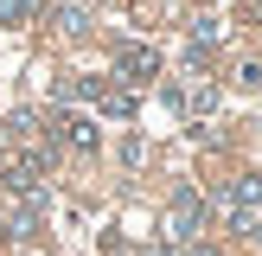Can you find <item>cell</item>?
I'll use <instances>...</instances> for the list:
<instances>
[{"label": "cell", "mask_w": 262, "mask_h": 256, "mask_svg": "<svg viewBox=\"0 0 262 256\" xmlns=\"http://www.w3.org/2000/svg\"><path fill=\"white\" fill-rule=\"evenodd\" d=\"M199 218H205L199 192H179V199H173V218H166V237H173V243H186L192 230H199Z\"/></svg>", "instance_id": "cell-1"}, {"label": "cell", "mask_w": 262, "mask_h": 256, "mask_svg": "<svg viewBox=\"0 0 262 256\" xmlns=\"http://www.w3.org/2000/svg\"><path fill=\"white\" fill-rule=\"evenodd\" d=\"M115 71H122L128 83H147V77L160 71V58H154L147 45H122V58H115Z\"/></svg>", "instance_id": "cell-2"}, {"label": "cell", "mask_w": 262, "mask_h": 256, "mask_svg": "<svg viewBox=\"0 0 262 256\" xmlns=\"http://www.w3.org/2000/svg\"><path fill=\"white\" fill-rule=\"evenodd\" d=\"M256 205H262V173H243L237 186H230V211L243 218V211H256Z\"/></svg>", "instance_id": "cell-3"}, {"label": "cell", "mask_w": 262, "mask_h": 256, "mask_svg": "<svg viewBox=\"0 0 262 256\" xmlns=\"http://www.w3.org/2000/svg\"><path fill=\"white\" fill-rule=\"evenodd\" d=\"M58 26H64V32H83V26H90L83 0H64V7H58Z\"/></svg>", "instance_id": "cell-4"}, {"label": "cell", "mask_w": 262, "mask_h": 256, "mask_svg": "<svg viewBox=\"0 0 262 256\" xmlns=\"http://www.w3.org/2000/svg\"><path fill=\"white\" fill-rule=\"evenodd\" d=\"M32 13H38V0H0V19L7 26H26Z\"/></svg>", "instance_id": "cell-5"}, {"label": "cell", "mask_w": 262, "mask_h": 256, "mask_svg": "<svg viewBox=\"0 0 262 256\" xmlns=\"http://www.w3.org/2000/svg\"><path fill=\"white\" fill-rule=\"evenodd\" d=\"M102 109L109 115H135V96H128V90H102Z\"/></svg>", "instance_id": "cell-6"}, {"label": "cell", "mask_w": 262, "mask_h": 256, "mask_svg": "<svg viewBox=\"0 0 262 256\" xmlns=\"http://www.w3.org/2000/svg\"><path fill=\"white\" fill-rule=\"evenodd\" d=\"M64 141H77V147H90V141H96V128H90V122H64Z\"/></svg>", "instance_id": "cell-7"}, {"label": "cell", "mask_w": 262, "mask_h": 256, "mask_svg": "<svg viewBox=\"0 0 262 256\" xmlns=\"http://www.w3.org/2000/svg\"><path fill=\"white\" fill-rule=\"evenodd\" d=\"M256 243H262V230H256Z\"/></svg>", "instance_id": "cell-8"}]
</instances>
